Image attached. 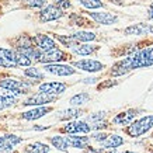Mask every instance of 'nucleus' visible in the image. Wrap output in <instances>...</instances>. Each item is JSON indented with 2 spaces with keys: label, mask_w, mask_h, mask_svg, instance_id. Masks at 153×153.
I'll use <instances>...</instances> for the list:
<instances>
[{
  "label": "nucleus",
  "mask_w": 153,
  "mask_h": 153,
  "mask_svg": "<svg viewBox=\"0 0 153 153\" xmlns=\"http://www.w3.org/2000/svg\"><path fill=\"white\" fill-rule=\"evenodd\" d=\"M153 65V48H145L135 52L132 55L126 56L125 59L120 60L111 70L112 76H121L134 69L139 68H148Z\"/></svg>",
  "instance_id": "f257e3e1"
},
{
  "label": "nucleus",
  "mask_w": 153,
  "mask_h": 153,
  "mask_svg": "<svg viewBox=\"0 0 153 153\" xmlns=\"http://www.w3.org/2000/svg\"><path fill=\"white\" fill-rule=\"evenodd\" d=\"M152 126H153V115H146L143 118H140V120L132 122V125L126 128V132L132 138H138V136L146 134L148 131L152 129Z\"/></svg>",
  "instance_id": "f03ea898"
},
{
  "label": "nucleus",
  "mask_w": 153,
  "mask_h": 153,
  "mask_svg": "<svg viewBox=\"0 0 153 153\" xmlns=\"http://www.w3.org/2000/svg\"><path fill=\"white\" fill-rule=\"evenodd\" d=\"M0 87L9 90V91H11V93L16 94V96H19V94H25V93L30 91V86H28L27 83H24V82L17 80V79H3V80H0Z\"/></svg>",
  "instance_id": "7ed1b4c3"
},
{
  "label": "nucleus",
  "mask_w": 153,
  "mask_h": 153,
  "mask_svg": "<svg viewBox=\"0 0 153 153\" xmlns=\"http://www.w3.org/2000/svg\"><path fill=\"white\" fill-rule=\"evenodd\" d=\"M66 59V53L62 49H58V48H53V49H49V51L41 52V55L38 58V62L41 63H56V62H60V60Z\"/></svg>",
  "instance_id": "20e7f679"
},
{
  "label": "nucleus",
  "mask_w": 153,
  "mask_h": 153,
  "mask_svg": "<svg viewBox=\"0 0 153 153\" xmlns=\"http://www.w3.org/2000/svg\"><path fill=\"white\" fill-rule=\"evenodd\" d=\"M56 96L53 94H48V93H39L34 94L31 97H28L27 100H24L23 104L24 105H45V104H49V102L55 101Z\"/></svg>",
  "instance_id": "39448f33"
},
{
  "label": "nucleus",
  "mask_w": 153,
  "mask_h": 153,
  "mask_svg": "<svg viewBox=\"0 0 153 153\" xmlns=\"http://www.w3.org/2000/svg\"><path fill=\"white\" fill-rule=\"evenodd\" d=\"M59 39L62 42H65L68 47H72L70 42H88V41H93L96 39V34L94 33H87V31H79V33H74L72 35H69L68 38L59 37Z\"/></svg>",
  "instance_id": "423d86ee"
},
{
  "label": "nucleus",
  "mask_w": 153,
  "mask_h": 153,
  "mask_svg": "<svg viewBox=\"0 0 153 153\" xmlns=\"http://www.w3.org/2000/svg\"><path fill=\"white\" fill-rule=\"evenodd\" d=\"M0 66L1 68H7V69H13L17 65V58H16V52L0 48Z\"/></svg>",
  "instance_id": "0eeeda50"
},
{
  "label": "nucleus",
  "mask_w": 153,
  "mask_h": 153,
  "mask_svg": "<svg viewBox=\"0 0 153 153\" xmlns=\"http://www.w3.org/2000/svg\"><path fill=\"white\" fill-rule=\"evenodd\" d=\"M91 126L84 121H70L63 126V131L68 134H88Z\"/></svg>",
  "instance_id": "6e6552de"
},
{
  "label": "nucleus",
  "mask_w": 153,
  "mask_h": 153,
  "mask_svg": "<svg viewBox=\"0 0 153 153\" xmlns=\"http://www.w3.org/2000/svg\"><path fill=\"white\" fill-rule=\"evenodd\" d=\"M74 66L79 68V69L84 70V72H90V73H94V72H100V70L104 69V65L98 60L94 59H83V60H77L74 62Z\"/></svg>",
  "instance_id": "1a4fd4ad"
},
{
  "label": "nucleus",
  "mask_w": 153,
  "mask_h": 153,
  "mask_svg": "<svg viewBox=\"0 0 153 153\" xmlns=\"http://www.w3.org/2000/svg\"><path fill=\"white\" fill-rule=\"evenodd\" d=\"M44 69L47 70L48 73L56 74V76H72V74H74V72H76L72 66L58 65V63H49V65H45Z\"/></svg>",
  "instance_id": "9d476101"
},
{
  "label": "nucleus",
  "mask_w": 153,
  "mask_h": 153,
  "mask_svg": "<svg viewBox=\"0 0 153 153\" xmlns=\"http://www.w3.org/2000/svg\"><path fill=\"white\" fill-rule=\"evenodd\" d=\"M62 16H63V13H62V9H60V7L47 6L45 9L41 10L39 19H41V21H53V20L60 19Z\"/></svg>",
  "instance_id": "9b49d317"
},
{
  "label": "nucleus",
  "mask_w": 153,
  "mask_h": 153,
  "mask_svg": "<svg viewBox=\"0 0 153 153\" xmlns=\"http://www.w3.org/2000/svg\"><path fill=\"white\" fill-rule=\"evenodd\" d=\"M34 42L37 44V48L41 52H45V51H49V49L56 48L55 41H53L49 35H45V34H38V35H35V37H34Z\"/></svg>",
  "instance_id": "f8f14e48"
},
{
  "label": "nucleus",
  "mask_w": 153,
  "mask_h": 153,
  "mask_svg": "<svg viewBox=\"0 0 153 153\" xmlns=\"http://www.w3.org/2000/svg\"><path fill=\"white\" fill-rule=\"evenodd\" d=\"M38 90L41 93H48V94H53V96H58V94L63 93L66 90V84L65 83H58V82H51V83H42Z\"/></svg>",
  "instance_id": "ddd939ff"
},
{
  "label": "nucleus",
  "mask_w": 153,
  "mask_h": 153,
  "mask_svg": "<svg viewBox=\"0 0 153 153\" xmlns=\"http://www.w3.org/2000/svg\"><path fill=\"white\" fill-rule=\"evenodd\" d=\"M23 139L17 136V135H4V136H0V152H4V150H10L14 146H17L19 143H21Z\"/></svg>",
  "instance_id": "4468645a"
},
{
  "label": "nucleus",
  "mask_w": 153,
  "mask_h": 153,
  "mask_svg": "<svg viewBox=\"0 0 153 153\" xmlns=\"http://www.w3.org/2000/svg\"><path fill=\"white\" fill-rule=\"evenodd\" d=\"M124 33L126 35H146V34H153V27L149 24H134L125 28Z\"/></svg>",
  "instance_id": "2eb2a0df"
},
{
  "label": "nucleus",
  "mask_w": 153,
  "mask_h": 153,
  "mask_svg": "<svg viewBox=\"0 0 153 153\" xmlns=\"http://www.w3.org/2000/svg\"><path fill=\"white\" fill-rule=\"evenodd\" d=\"M90 17L98 24H104V25H111L118 21V17L111 13H90Z\"/></svg>",
  "instance_id": "dca6fc26"
},
{
  "label": "nucleus",
  "mask_w": 153,
  "mask_h": 153,
  "mask_svg": "<svg viewBox=\"0 0 153 153\" xmlns=\"http://www.w3.org/2000/svg\"><path fill=\"white\" fill-rule=\"evenodd\" d=\"M51 111H52L51 107H37V108H33L30 111L24 112L23 118L27 121H34V120H38V118L44 117L45 114H48V112H51Z\"/></svg>",
  "instance_id": "f3484780"
},
{
  "label": "nucleus",
  "mask_w": 153,
  "mask_h": 153,
  "mask_svg": "<svg viewBox=\"0 0 153 153\" xmlns=\"http://www.w3.org/2000/svg\"><path fill=\"white\" fill-rule=\"evenodd\" d=\"M124 143V139L121 138L120 135H107V138L101 142V146L105 149H115L120 148L121 145Z\"/></svg>",
  "instance_id": "a211bd4d"
},
{
  "label": "nucleus",
  "mask_w": 153,
  "mask_h": 153,
  "mask_svg": "<svg viewBox=\"0 0 153 153\" xmlns=\"http://www.w3.org/2000/svg\"><path fill=\"white\" fill-rule=\"evenodd\" d=\"M135 115H136V114H135V110H129V111L121 112V114H118L117 117H114L112 122L117 124V125H128L129 122H132Z\"/></svg>",
  "instance_id": "6ab92c4d"
},
{
  "label": "nucleus",
  "mask_w": 153,
  "mask_h": 153,
  "mask_svg": "<svg viewBox=\"0 0 153 153\" xmlns=\"http://www.w3.org/2000/svg\"><path fill=\"white\" fill-rule=\"evenodd\" d=\"M66 139L69 142L70 148H76V149H83L88 146V139L87 136H66Z\"/></svg>",
  "instance_id": "aec40b11"
},
{
  "label": "nucleus",
  "mask_w": 153,
  "mask_h": 153,
  "mask_svg": "<svg viewBox=\"0 0 153 153\" xmlns=\"http://www.w3.org/2000/svg\"><path fill=\"white\" fill-rule=\"evenodd\" d=\"M96 49H97V47L88 45V44H79V45H73V47H72V51H73L76 55H82V56L91 55Z\"/></svg>",
  "instance_id": "412c9836"
},
{
  "label": "nucleus",
  "mask_w": 153,
  "mask_h": 153,
  "mask_svg": "<svg viewBox=\"0 0 153 153\" xmlns=\"http://www.w3.org/2000/svg\"><path fill=\"white\" fill-rule=\"evenodd\" d=\"M49 140H51V143L53 145L56 149L63 150V152H66V150L70 148L69 142H68V139H66V136H51Z\"/></svg>",
  "instance_id": "4be33fe9"
},
{
  "label": "nucleus",
  "mask_w": 153,
  "mask_h": 153,
  "mask_svg": "<svg viewBox=\"0 0 153 153\" xmlns=\"http://www.w3.org/2000/svg\"><path fill=\"white\" fill-rule=\"evenodd\" d=\"M49 146L41 142H35V143L28 145L25 148V153H49Z\"/></svg>",
  "instance_id": "5701e85b"
},
{
  "label": "nucleus",
  "mask_w": 153,
  "mask_h": 153,
  "mask_svg": "<svg viewBox=\"0 0 153 153\" xmlns=\"http://www.w3.org/2000/svg\"><path fill=\"white\" fill-rule=\"evenodd\" d=\"M82 114V111L80 110H77V108H68V110H63V111H60L59 114H58V118L59 120H73V118H77V117Z\"/></svg>",
  "instance_id": "b1692460"
},
{
  "label": "nucleus",
  "mask_w": 153,
  "mask_h": 153,
  "mask_svg": "<svg viewBox=\"0 0 153 153\" xmlns=\"http://www.w3.org/2000/svg\"><path fill=\"white\" fill-rule=\"evenodd\" d=\"M90 100V96H88L87 93H79L76 94V96H73V97L70 98V104L72 105H83V104H86V102Z\"/></svg>",
  "instance_id": "393cba45"
},
{
  "label": "nucleus",
  "mask_w": 153,
  "mask_h": 153,
  "mask_svg": "<svg viewBox=\"0 0 153 153\" xmlns=\"http://www.w3.org/2000/svg\"><path fill=\"white\" fill-rule=\"evenodd\" d=\"M17 98L14 96H0V111H3L7 107H11L16 104Z\"/></svg>",
  "instance_id": "a878e982"
},
{
  "label": "nucleus",
  "mask_w": 153,
  "mask_h": 153,
  "mask_svg": "<svg viewBox=\"0 0 153 153\" xmlns=\"http://www.w3.org/2000/svg\"><path fill=\"white\" fill-rule=\"evenodd\" d=\"M24 76L31 77V79H35V80L44 79V73H42L39 69H37V68H28V69H25L24 70Z\"/></svg>",
  "instance_id": "bb28decb"
},
{
  "label": "nucleus",
  "mask_w": 153,
  "mask_h": 153,
  "mask_svg": "<svg viewBox=\"0 0 153 153\" xmlns=\"http://www.w3.org/2000/svg\"><path fill=\"white\" fill-rule=\"evenodd\" d=\"M16 58H17V65L19 66H30L31 65V58H28L25 53H23V52H20V51H17L16 52Z\"/></svg>",
  "instance_id": "cd10ccee"
},
{
  "label": "nucleus",
  "mask_w": 153,
  "mask_h": 153,
  "mask_svg": "<svg viewBox=\"0 0 153 153\" xmlns=\"http://www.w3.org/2000/svg\"><path fill=\"white\" fill-rule=\"evenodd\" d=\"M79 1L86 9H100V7H102L101 0H79Z\"/></svg>",
  "instance_id": "c85d7f7f"
},
{
  "label": "nucleus",
  "mask_w": 153,
  "mask_h": 153,
  "mask_svg": "<svg viewBox=\"0 0 153 153\" xmlns=\"http://www.w3.org/2000/svg\"><path fill=\"white\" fill-rule=\"evenodd\" d=\"M23 3L33 9H41L47 4V0H23Z\"/></svg>",
  "instance_id": "c756f323"
},
{
  "label": "nucleus",
  "mask_w": 153,
  "mask_h": 153,
  "mask_svg": "<svg viewBox=\"0 0 153 153\" xmlns=\"http://www.w3.org/2000/svg\"><path fill=\"white\" fill-rule=\"evenodd\" d=\"M104 118H105V112H96V114H93V115L88 117L87 121H91V122H94V124H97V122H101Z\"/></svg>",
  "instance_id": "7c9ffc66"
},
{
  "label": "nucleus",
  "mask_w": 153,
  "mask_h": 153,
  "mask_svg": "<svg viewBox=\"0 0 153 153\" xmlns=\"http://www.w3.org/2000/svg\"><path fill=\"white\" fill-rule=\"evenodd\" d=\"M58 7H60V9H69L70 7V1L69 0H58Z\"/></svg>",
  "instance_id": "2f4dec72"
},
{
  "label": "nucleus",
  "mask_w": 153,
  "mask_h": 153,
  "mask_svg": "<svg viewBox=\"0 0 153 153\" xmlns=\"http://www.w3.org/2000/svg\"><path fill=\"white\" fill-rule=\"evenodd\" d=\"M93 138H94V139H96V140H98L100 143H101L102 140H104V139H105V138H107V134H96V135H94V136H93Z\"/></svg>",
  "instance_id": "473e14b6"
},
{
  "label": "nucleus",
  "mask_w": 153,
  "mask_h": 153,
  "mask_svg": "<svg viewBox=\"0 0 153 153\" xmlns=\"http://www.w3.org/2000/svg\"><path fill=\"white\" fill-rule=\"evenodd\" d=\"M148 17L150 20H153V3L150 4V7H149V11H148Z\"/></svg>",
  "instance_id": "72a5a7b5"
},
{
  "label": "nucleus",
  "mask_w": 153,
  "mask_h": 153,
  "mask_svg": "<svg viewBox=\"0 0 153 153\" xmlns=\"http://www.w3.org/2000/svg\"><path fill=\"white\" fill-rule=\"evenodd\" d=\"M97 79H84V83H96Z\"/></svg>",
  "instance_id": "f704fd0d"
},
{
  "label": "nucleus",
  "mask_w": 153,
  "mask_h": 153,
  "mask_svg": "<svg viewBox=\"0 0 153 153\" xmlns=\"http://www.w3.org/2000/svg\"><path fill=\"white\" fill-rule=\"evenodd\" d=\"M108 153H117V152H108ZM122 153H135V152H122Z\"/></svg>",
  "instance_id": "c9c22d12"
}]
</instances>
